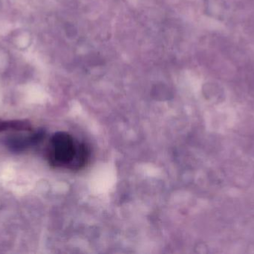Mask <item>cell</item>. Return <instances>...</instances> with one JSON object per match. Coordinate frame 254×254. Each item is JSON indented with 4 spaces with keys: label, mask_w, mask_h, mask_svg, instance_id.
I'll return each instance as SVG.
<instances>
[{
    "label": "cell",
    "mask_w": 254,
    "mask_h": 254,
    "mask_svg": "<svg viewBox=\"0 0 254 254\" xmlns=\"http://www.w3.org/2000/svg\"><path fill=\"white\" fill-rule=\"evenodd\" d=\"M31 126L29 122L25 120L1 121L0 120V132L7 130L14 131H29Z\"/></svg>",
    "instance_id": "2"
},
{
    "label": "cell",
    "mask_w": 254,
    "mask_h": 254,
    "mask_svg": "<svg viewBox=\"0 0 254 254\" xmlns=\"http://www.w3.org/2000/svg\"><path fill=\"white\" fill-rule=\"evenodd\" d=\"M89 155V148L67 133H57L51 139L48 158L54 167L81 169L87 164Z\"/></svg>",
    "instance_id": "1"
}]
</instances>
